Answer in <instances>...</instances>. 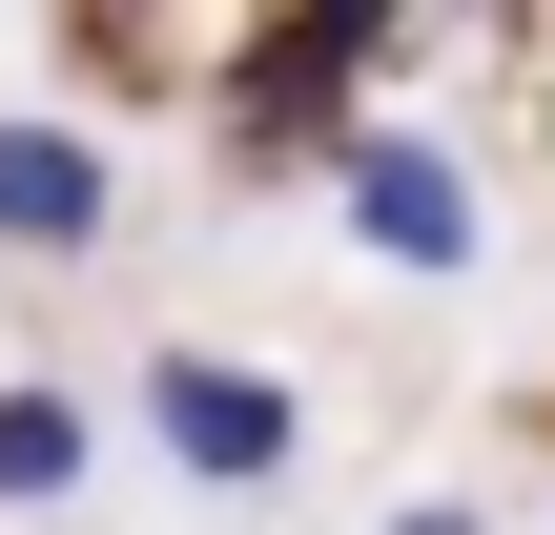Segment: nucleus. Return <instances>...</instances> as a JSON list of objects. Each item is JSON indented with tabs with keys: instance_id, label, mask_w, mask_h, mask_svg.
Listing matches in <instances>:
<instances>
[{
	"instance_id": "1",
	"label": "nucleus",
	"mask_w": 555,
	"mask_h": 535,
	"mask_svg": "<svg viewBox=\"0 0 555 535\" xmlns=\"http://www.w3.org/2000/svg\"><path fill=\"white\" fill-rule=\"evenodd\" d=\"M330 227H350L391 289H474V247H494L474 144H433V124H350V144H330Z\"/></svg>"
},
{
	"instance_id": "4",
	"label": "nucleus",
	"mask_w": 555,
	"mask_h": 535,
	"mask_svg": "<svg viewBox=\"0 0 555 535\" xmlns=\"http://www.w3.org/2000/svg\"><path fill=\"white\" fill-rule=\"evenodd\" d=\"M82 474H103V412L82 392H0V515H62Z\"/></svg>"
},
{
	"instance_id": "3",
	"label": "nucleus",
	"mask_w": 555,
	"mask_h": 535,
	"mask_svg": "<svg viewBox=\"0 0 555 535\" xmlns=\"http://www.w3.org/2000/svg\"><path fill=\"white\" fill-rule=\"evenodd\" d=\"M0 247H21V268H103V247H124V144L0 103Z\"/></svg>"
},
{
	"instance_id": "2",
	"label": "nucleus",
	"mask_w": 555,
	"mask_h": 535,
	"mask_svg": "<svg viewBox=\"0 0 555 535\" xmlns=\"http://www.w3.org/2000/svg\"><path fill=\"white\" fill-rule=\"evenodd\" d=\"M144 454H165L185 495H288V474H309V392L165 330V351H144Z\"/></svg>"
}]
</instances>
